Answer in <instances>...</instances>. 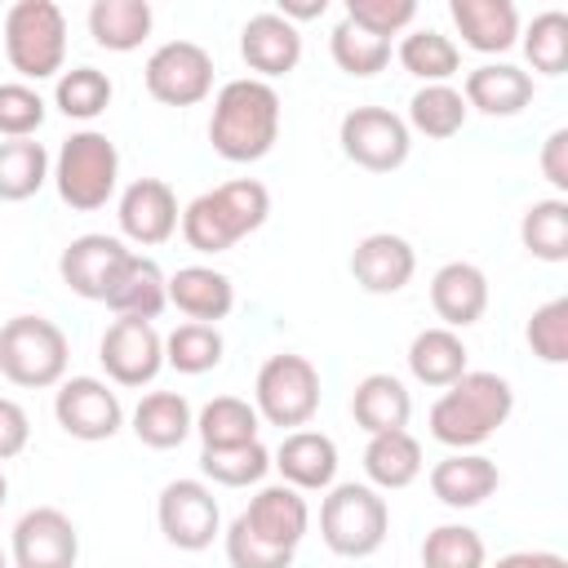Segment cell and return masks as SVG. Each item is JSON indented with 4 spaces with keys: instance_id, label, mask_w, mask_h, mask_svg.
Wrapping results in <instances>:
<instances>
[{
    "instance_id": "6da1fadb",
    "label": "cell",
    "mask_w": 568,
    "mask_h": 568,
    "mask_svg": "<svg viewBox=\"0 0 568 568\" xmlns=\"http://www.w3.org/2000/svg\"><path fill=\"white\" fill-rule=\"evenodd\" d=\"M275 138H280V93L257 75L226 80L209 115L213 151L231 164H253L275 146Z\"/></svg>"
},
{
    "instance_id": "7a4b0ae2",
    "label": "cell",
    "mask_w": 568,
    "mask_h": 568,
    "mask_svg": "<svg viewBox=\"0 0 568 568\" xmlns=\"http://www.w3.org/2000/svg\"><path fill=\"white\" fill-rule=\"evenodd\" d=\"M515 408V390L497 373H462L430 404V435L457 453L493 439Z\"/></svg>"
},
{
    "instance_id": "3957f363",
    "label": "cell",
    "mask_w": 568,
    "mask_h": 568,
    "mask_svg": "<svg viewBox=\"0 0 568 568\" xmlns=\"http://www.w3.org/2000/svg\"><path fill=\"white\" fill-rule=\"evenodd\" d=\"M271 213V191L257 178H235L222 182L204 195H195L182 209V240L195 253H226L235 248L244 235H253Z\"/></svg>"
},
{
    "instance_id": "277c9868",
    "label": "cell",
    "mask_w": 568,
    "mask_h": 568,
    "mask_svg": "<svg viewBox=\"0 0 568 568\" xmlns=\"http://www.w3.org/2000/svg\"><path fill=\"white\" fill-rule=\"evenodd\" d=\"M4 58L22 80L62 75L67 62V18L53 0H18L4 13Z\"/></svg>"
},
{
    "instance_id": "5b68a950",
    "label": "cell",
    "mask_w": 568,
    "mask_h": 568,
    "mask_svg": "<svg viewBox=\"0 0 568 568\" xmlns=\"http://www.w3.org/2000/svg\"><path fill=\"white\" fill-rule=\"evenodd\" d=\"M386 528H390L386 497L368 484H333L328 497L320 501V537L342 559H364L382 550Z\"/></svg>"
},
{
    "instance_id": "8992f818",
    "label": "cell",
    "mask_w": 568,
    "mask_h": 568,
    "mask_svg": "<svg viewBox=\"0 0 568 568\" xmlns=\"http://www.w3.org/2000/svg\"><path fill=\"white\" fill-rule=\"evenodd\" d=\"M67 333L44 315H13L0 328V377L27 390L58 386L67 377Z\"/></svg>"
},
{
    "instance_id": "52a82bcc",
    "label": "cell",
    "mask_w": 568,
    "mask_h": 568,
    "mask_svg": "<svg viewBox=\"0 0 568 568\" xmlns=\"http://www.w3.org/2000/svg\"><path fill=\"white\" fill-rule=\"evenodd\" d=\"M115 178H120V151L106 133L98 129H80L62 142L58 160H53V182L62 204H71L75 213H93L115 195Z\"/></svg>"
},
{
    "instance_id": "ba28073f",
    "label": "cell",
    "mask_w": 568,
    "mask_h": 568,
    "mask_svg": "<svg viewBox=\"0 0 568 568\" xmlns=\"http://www.w3.org/2000/svg\"><path fill=\"white\" fill-rule=\"evenodd\" d=\"M253 408L262 422L271 426H306L320 408V368L306 359V355H271L262 368H257V382H253Z\"/></svg>"
},
{
    "instance_id": "9c48e42d",
    "label": "cell",
    "mask_w": 568,
    "mask_h": 568,
    "mask_svg": "<svg viewBox=\"0 0 568 568\" xmlns=\"http://www.w3.org/2000/svg\"><path fill=\"white\" fill-rule=\"evenodd\" d=\"M337 142H342L351 164H359L368 173H390L408 160L413 133H408L404 115H395L386 106H355V111L342 115Z\"/></svg>"
},
{
    "instance_id": "30bf717a",
    "label": "cell",
    "mask_w": 568,
    "mask_h": 568,
    "mask_svg": "<svg viewBox=\"0 0 568 568\" xmlns=\"http://www.w3.org/2000/svg\"><path fill=\"white\" fill-rule=\"evenodd\" d=\"M146 93L164 106H195L213 93V58L195 40H169L146 58Z\"/></svg>"
},
{
    "instance_id": "8fae6325",
    "label": "cell",
    "mask_w": 568,
    "mask_h": 568,
    "mask_svg": "<svg viewBox=\"0 0 568 568\" xmlns=\"http://www.w3.org/2000/svg\"><path fill=\"white\" fill-rule=\"evenodd\" d=\"M155 519H160L164 541L178 546V550H204V546H213V537L222 528L217 497L200 479H173V484H164L160 506H155Z\"/></svg>"
},
{
    "instance_id": "7c38bea8",
    "label": "cell",
    "mask_w": 568,
    "mask_h": 568,
    "mask_svg": "<svg viewBox=\"0 0 568 568\" xmlns=\"http://www.w3.org/2000/svg\"><path fill=\"white\" fill-rule=\"evenodd\" d=\"M53 417H58V426H62L71 439H84V444L111 439V435L124 426L120 395H115L102 377H67V382H58Z\"/></svg>"
},
{
    "instance_id": "4fadbf2b",
    "label": "cell",
    "mask_w": 568,
    "mask_h": 568,
    "mask_svg": "<svg viewBox=\"0 0 568 568\" xmlns=\"http://www.w3.org/2000/svg\"><path fill=\"white\" fill-rule=\"evenodd\" d=\"M98 359L115 386H146L164 368V337L146 320L115 315L98 342Z\"/></svg>"
},
{
    "instance_id": "5bb4252c",
    "label": "cell",
    "mask_w": 568,
    "mask_h": 568,
    "mask_svg": "<svg viewBox=\"0 0 568 568\" xmlns=\"http://www.w3.org/2000/svg\"><path fill=\"white\" fill-rule=\"evenodd\" d=\"M80 532L58 506H36L13 524V564L18 568H75Z\"/></svg>"
},
{
    "instance_id": "9a60e30c",
    "label": "cell",
    "mask_w": 568,
    "mask_h": 568,
    "mask_svg": "<svg viewBox=\"0 0 568 568\" xmlns=\"http://www.w3.org/2000/svg\"><path fill=\"white\" fill-rule=\"evenodd\" d=\"M129 253H133V248H124V240H115V235H98V231L75 235V240L62 248V257H58L62 284H67L71 293L89 297V302H106V293H111L120 266L129 262Z\"/></svg>"
},
{
    "instance_id": "2e32d148",
    "label": "cell",
    "mask_w": 568,
    "mask_h": 568,
    "mask_svg": "<svg viewBox=\"0 0 568 568\" xmlns=\"http://www.w3.org/2000/svg\"><path fill=\"white\" fill-rule=\"evenodd\" d=\"M115 217H120L124 240H133V244H142V248L164 244V240L178 231V222H182L178 195H173V186L160 182V178H138V182H129L124 195H120V213H115Z\"/></svg>"
},
{
    "instance_id": "e0dca14e",
    "label": "cell",
    "mask_w": 568,
    "mask_h": 568,
    "mask_svg": "<svg viewBox=\"0 0 568 568\" xmlns=\"http://www.w3.org/2000/svg\"><path fill=\"white\" fill-rule=\"evenodd\" d=\"M417 271V253L395 231H373L351 253V275L364 293H399Z\"/></svg>"
},
{
    "instance_id": "ac0fdd59",
    "label": "cell",
    "mask_w": 568,
    "mask_h": 568,
    "mask_svg": "<svg viewBox=\"0 0 568 568\" xmlns=\"http://www.w3.org/2000/svg\"><path fill=\"white\" fill-rule=\"evenodd\" d=\"M271 466L284 475L288 488L324 493V488H333V475H337V444L324 430H288L280 439Z\"/></svg>"
},
{
    "instance_id": "d6986e66",
    "label": "cell",
    "mask_w": 568,
    "mask_h": 568,
    "mask_svg": "<svg viewBox=\"0 0 568 568\" xmlns=\"http://www.w3.org/2000/svg\"><path fill=\"white\" fill-rule=\"evenodd\" d=\"M240 519L271 546H284V550H297V541L306 537V524H311V506L297 488L288 484H266L257 488V497L248 501V510H240Z\"/></svg>"
},
{
    "instance_id": "ffe728a7",
    "label": "cell",
    "mask_w": 568,
    "mask_h": 568,
    "mask_svg": "<svg viewBox=\"0 0 568 568\" xmlns=\"http://www.w3.org/2000/svg\"><path fill=\"white\" fill-rule=\"evenodd\" d=\"M240 58L248 62V71H257V80L288 75L302 58V36L280 13H253L240 31Z\"/></svg>"
},
{
    "instance_id": "44dd1931",
    "label": "cell",
    "mask_w": 568,
    "mask_h": 568,
    "mask_svg": "<svg viewBox=\"0 0 568 568\" xmlns=\"http://www.w3.org/2000/svg\"><path fill=\"white\" fill-rule=\"evenodd\" d=\"M430 306L444 328H466L488 311V275L475 262H444L430 280Z\"/></svg>"
},
{
    "instance_id": "7402d4cb",
    "label": "cell",
    "mask_w": 568,
    "mask_h": 568,
    "mask_svg": "<svg viewBox=\"0 0 568 568\" xmlns=\"http://www.w3.org/2000/svg\"><path fill=\"white\" fill-rule=\"evenodd\" d=\"M448 18L475 53H506L519 40V13L510 0H448Z\"/></svg>"
},
{
    "instance_id": "603a6c76",
    "label": "cell",
    "mask_w": 568,
    "mask_h": 568,
    "mask_svg": "<svg viewBox=\"0 0 568 568\" xmlns=\"http://www.w3.org/2000/svg\"><path fill=\"white\" fill-rule=\"evenodd\" d=\"M106 306L124 320H155L164 306H169V275L160 271L155 257H142V253H129V262L120 266L111 293H106Z\"/></svg>"
},
{
    "instance_id": "cb8c5ba5",
    "label": "cell",
    "mask_w": 568,
    "mask_h": 568,
    "mask_svg": "<svg viewBox=\"0 0 568 568\" xmlns=\"http://www.w3.org/2000/svg\"><path fill=\"white\" fill-rule=\"evenodd\" d=\"M169 302L191 324H217L235 306V284L213 266H178L169 275Z\"/></svg>"
},
{
    "instance_id": "d4e9b609",
    "label": "cell",
    "mask_w": 568,
    "mask_h": 568,
    "mask_svg": "<svg viewBox=\"0 0 568 568\" xmlns=\"http://www.w3.org/2000/svg\"><path fill=\"white\" fill-rule=\"evenodd\" d=\"M497 484H501L497 462L484 453H453L430 470V493L453 510H470V506L488 501L497 493Z\"/></svg>"
},
{
    "instance_id": "484cf974",
    "label": "cell",
    "mask_w": 568,
    "mask_h": 568,
    "mask_svg": "<svg viewBox=\"0 0 568 568\" xmlns=\"http://www.w3.org/2000/svg\"><path fill=\"white\" fill-rule=\"evenodd\" d=\"M462 98L484 115H519L532 102V75L510 62H484L466 75Z\"/></svg>"
},
{
    "instance_id": "4316f807",
    "label": "cell",
    "mask_w": 568,
    "mask_h": 568,
    "mask_svg": "<svg viewBox=\"0 0 568 568\" xmlns=\"http://www.w3.org/2000/svg\"><path fill=\"white\" fill-rule=\"evenodd\" d=\"M351 413H355V426L368 430V435H382V430H404L408 417H413V395L404 390L399 377L390 373H368L355 395H351Z\"/></svg>"
},
{
    "instance_id": "83f0119b",
    "label": "cell",
    "mask_w": 568,
    "mask_h": 568,
    "mask_svg": "<svg viewBox=\"0 0 568 568\" xmlns=\"http://www.w3.org/2000/svg\"><path fill=\"white\" fill-rule=\"evenodd\" d=\"M191 430H195V413H191L186 395H178V390H151L133 408V435L146 448H160V453L178 448Z\"/></svg>"
},
{
    "instance_id": "f1b7e54d",
    "label": "cell",
    "mask_w": 568,
    "mask_h": 568,
    "mask_svg": "<svg viewBox=\"0 0 568 568\" xmlns=\"http://www.w3.org/2000/svg\"><path fill=\"white\" fill-rule=\"evenodd\" d=\"M364 475H368V488H408L417 475H422V444L408 435V430H382V435H368V448H364Z\"/></svg>"
},
{
    "instance_id": "f546056e",
    "label": "cell",
    "mask_w": 568,
    "mask_h": 568,
    "mask_svg": "<svg viewBox=\"0 0 568 568\" xmlns=\"http://www.w3.org/2000/svg\"><path fill=\"white\" fill-rule=\"evenodd\" d=\"M89 36L98 49L133 53L151 36V4L146 0H93L89 4Z\"/></svg>"
},
{
    "instance_id": "4dcf8cb0",
    "label": "cell",
    "mask_w": 568,
    "mask_h": 568,
    "mask_svg": "<svg viewBox=\"0 0 568 568\" xmlns=\"http://www.w3.org/2000/svg\"><path fill=\"white\" fill-rule=\"evenodd\" d=\"M408 373L422 382V386H453L466 368V342L453 333V328H422L408 346Z\"/></svg>"
},
{
    "instance_id": "1f68e13d",
    "label": "cell",
    "mask_w": 568,
    "mask_h": 568,
    "mask_svg": "<svg viewBox=\"0 0 568 568\" xmlns=\"http://www.w3.org/2000/svg\"><path fill=\"white\" fill-rule=\"evenodd\" d=\"M257 408L240 395H217L200 408L195 430L204 448H235V444H253L257 439Z\"/></svg>"
},
{
    "instance_id": "d6a6232c",
    "label": "cell",
    "mask_w": 568,
    "mask_h": 568,
    "mask_svg": "<svg viewBox=\"0 0 568 568\" xmlns=\"http://www.w3.org/2000/svg\"><path fill=\"white\" fill-rule=\"evenodd\" d=\"M466 98H462V89H453V84H426V89H417L413 98H408V133L417 129V133H426V138H435V142H444V138H453V133H462V124H466Z\"/></svg>"
},
{
    "instance_id": "836d02e7",
    "label": "cell",
    "mask_w": 568,
    "mask_h": 568,
    "mask_svg": "<svg viewBox=\"0 0 568 568\" xmlns=\"http://www.w3.org/2000/svg\"><path fill=\"white\" fill-rule=\"evenodd\" d=\"M399 67L408 75L426 80V84H448L457 75V67H462V53L444 31L422 27V31H408L399 40Z\"/></svg>"
},
{
    "instance_id": "e575fe53",
    "label": "cell",
    "mask_w": 568,
    "mask_h": 568,
    "mask_svg": "<svg viewBox=\"0 0 568 568\" xmlns=\"http://www.w3.org/2000/svg\"><path fill=\"white\" fill-rule=\"evenodd\" d=\"M49 182V151L31 138L0 142V200H31Z\"/></svg>"
},
{
    "instance_id": "d590c367",
    "label": "cell",
    "mask_w": 568,
    "mask_h": 568,
    "mask_svg": "<svg viewBox=\"0 0 568 568\" xmlns=\"http://www.w3.org/2000/svg\"><path fill=\"white\" fill-rule=\"evenodd\" d=\"M519 240L532 257L541 262H564L568 257V204L559 195L537 200L519 217Z\"/></svg>"
},
{
    "instance_id": "8d00e7d4",
    "label": "cell",
    "mask_w": 568,
    "mask_h": 568,
    "mask_svg": "<svg viewBox=\"0 0 568 568\" xmlns=\"http://www.w3.org/2000/svg\"><path fill=\"white\" fill-rule=\"evenodd\" d=\"M164 364L186 373V377H200L209 368L222 364V333L217 324H178L169 337H164Z\"/></svg>"
},
{
    "instance_id": "74e56055",
    "label": "cell",
    "mask_w": 568,
    "mask_h": 568,
    "mask_svg": "<svg viewBox=\"0 0 568 568\" xmlns=\"http://www.w3.org/2000/svg\"><path fill=\"white\" fill-rule=\"evenodd\" d=\"M53 102L67 120H98L111 106V80L98 67H71L53 84Z\"/></svg>"
},
{
    "instance_id": "f35d334b",
    "label": "cell",
    "mask_w": 568,
    "mask_h": 568,
    "mask_svg": "<svg viewBox=\"0 0 568 568\" xmlns=\"http://www.w3.org/2000/svg\"><path fill=\"white\" fill-rule=\"evenodd\" d=\"M200 470L222 488H248L271 470V453L262 448V439L235 448H200Z\"/></svg>"
},
{
    "instance_id": "ab89813d",
    "label": "cell",
    "mask_w": 568,
    "mask_h": 568,
    "mask_svg": "<svg viewBox=\"0 0 568 568\" xmlns=\"http://www.w3.org/2000/svg\"><path fill=\"white\" fill-rule=\"evenodd\" d=\"M484 537L466 524H439L422 541V568H484Z\"/></svg>"
},
{
    "instance_id": "60d3db41",
    "label": "cell",
    "mask_w": 568,
    "mask_h": 568,
    "mask_svg": "<svg viewBox=\"0 0 568 568\" xmlns=\"http://www.w3.org/2000/svg\"><path fill=\"white\" fill-rule=\"evenodd\" d=\"M328 53L346 75H377L390 62V40H377L364 27H355L351 18H342L328 36Z\"/></svg>"
},
{
    "instance_id": "b9f144b4",
    "label": "cell",
    "mask_w": 568,
    "mask_h": 568,
    "mask_svg": "<svg viewBox=\"0 0 568 568\" xmlns=\"http://www.w3.org/2000/svg\"><path fill=\"white\" fill-rule=\"evenodd\" d=\"M524 53L532 62V71L541 75H564L568 67V18L559 9H546L532 18V27L524 31Z\"/></svg>"
},
{
    "instance_id": "7bdbcfd3",
    "label": "cell",
    "mask_w": 568,
    "mask_h": 568,
    "mask_svg": "<svg viewBox=\"0 0 568 568\" xmlns=\"http://www.w3.org/2000/svg\"><path fill=\"white\" fill-rule=\"evenodd\" d=\"M528 346L546 364H564L568 359V297H550L546 306L532 311V320H528Z\"/></svg>"
},
{
    "instance_id": "ee69618b",
    "label": "cell",
    "mask_w": 568,
    "mask_h": 568,
    "mask_svg": "<svg viewBox=\"0 0 568 568\" xmlns=\"http://www.w3.org/2000/svg\"><path fill=\"white\" fill-rule=\"evenodd\" d=\"M226 559H231V568H288V564H293V550L262 541V537L235 515L231 528H226Z\"/></svg>"
},
{
    "instance_id": "f6af8a7d",
    "label": "cell",
    "mask_w": 568,
    "mask_h": 568,
    "mask_svg": "<svg viewBox=\"0 0 568 568\" xmlns=\"http://www.w3.org/2000/svg\"><path fill=\"white\" fill-rule=\"evenodd\" d=\"M44 124V98L31 84H0V133L4 138H31Z\"/></svg>"
},
{
    "instance_id": "bcb514c9",
    "label": "cell",
    "mask_w": 568,
    "mask_h": 568,
    "mask_svg": "<svg viewBox=\"0 0 568 568\" xmlns=\"http://www.w3.org/2000/svg\"><path fill=\"white\" fill-rule=\"evenodd\" d=\"M346 18L377 40H390L417 18V4L413 0H346Z\"/></svg>"
},
{
    "instance_id": "7dc6e473",
    "label": "cell",
    "mask_w": 568,
    "mask_h": 568,
    "mask_svg": "<svg viewBox=\"0 0 568 568\" xmlns=\"http://www.w3.org/2000/svg\"><path fill=\"white\" fill-rule=\"evenodd\" d=\"M27 439H31V417H27V408H22L18 399H4V395H0V462L18 457V453L27 448Z\"/></svg>"
},
{
    "instance_id": "c3c4849f",
    "label": "cell",
    "mask_w": 568,
    "mask_h": 568,
    "mask_svg": "<svg viewBox=\"0 0 568 568\" xmlns=\"http://www.w3.org/2000/svg\"><path fill=\"white\" fill-rule=\"evenodd\" d=\"M541 178L555 191H568V129H555L541 142Z\"/></svg>"
},
{
    "instance_id": "681fc988",
    "label": "cell",
    "mask_w": 568,
    "mask_h": 568,
    "mask_svg": "<svg viewBox=\"0 0 568 568\" xmlns=\"http://www.w3.org/2000/svg\"><path fill=\"white\" fill-rule=\"evenodd\" d=\"M493 568H568V559L555 550H510Z\"/></svg>"
},
{
    "instance_id": "f907efd6",
    "label": "cell",
    "mask_w": 568,
    "mask_h": 568,
    "mask_svg": "<svg viewBox=\"0 0 568 568\" xmlns=\"http://www.w3.org/2000/svg\"><path fill=\"white\" fill-rule=\"evenodd\" d=\"M324 9H328V0H280V18L284 22H306V18H324Z\"/></svg>"
},
{
    "instance_id": "816d5d0a",
    "label": "cell",
    "mask_w": 568,
    "mask_h": 568,
    "mask_svg": "<svg viewBox=\"0 0 568 568\" xmlns=\"http://www.w3.org/2000/svg\"><path fill=\"white\" fill-rule=\"evenodd\" d=\"M4 497H9V479H4V470H0V506H4Z\"/></svg>"
},
{
    "instance_id": "f5cc1de1",
    "label": "cell",
    "mask_w": 568,
    "mask_h": 568,
    "mask_svg": "<svg viewBox=\"0 0 568 568\" xmlns=\"http://www.w3.org/2000/svg\"><path fill=\"white\" fill-rule=\"evenodd\" d=\"M0 568H9V559H4V550H0Z\"/></svg>"
}]
</instances>
